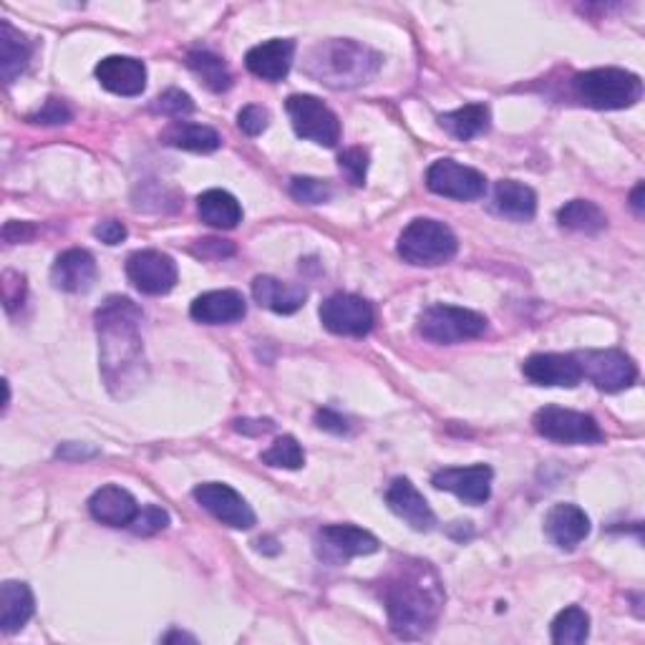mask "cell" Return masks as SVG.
<instances>
[{"mask_svg": "<svg viewBox=\"0 0 645 645\" xmlns=\"http://www.w3.org/2000/svg\"><path fill=\"white\" fill-rule=\"evenodd\" d=\"M142 308L124 295H111L96 310L101 341V373L111 394L124 398L144 379Z\"/></svg>", "mask_w": 645, "mask_h": 645, "instance_id": "1", "label": "cell"}, {"mask_svg": "<svg viewBox=\"0 0 645 645\" xmlns=\"http://www.w3.org/2000/svg\"><path fill=\"white\" fill-rule=\"evenodd\" d=\"M383 605L389 613V625L396 638L418 641L429 635L437 625L444 605V590L439 575L429 562L406 560L383 580Z\"/></svg>", "mask_w": 645, "mask_h": 645, "instance_id": "2", "label": "cell"}, {"mask_svg": "<svg viewBox=\"0 0 645 645\" xmlns=\"http://www.w3.org/2000/svg\"><path fill=\"white\" fill-rule=\"evenodd\" d=\"M381 68L376 51L351 39H334L310 51L305 74L330 89H353L369 84Z\"/></svg>", "mask_w": 645, "mask_h": 645, "instance_id": "3", "label": "cell"}, {"mask_svg": "<svg viewBox=\"0 0 645 645\" xmlns=\"http://www.w3.org/2000/svg\"><path fill=\"white\" fill-rule=\"evenodd\" d=\"M572 91L582 103H588L592 109L613 111L638 103L643 96V81L641 76L625 72V68L605 66L575 76Z\"/></svg>", "mask_w": 645, "mask_h": 645, "instance_id": "4", "label": "cell"}, {"mask_svg": "<svg viewBox=\"0 0 645 645\" xmlns=\"http://www.w3.org/2000/svg\"><path fill=\"white\" fill-rule=\"evenodd\" d=\"M457 234L439 220H418L408 222V228L398 238V255L408 265H444L457 255Z\"/></svg>", "mask_w": 645, "mask_h": 645, "instance_id": "5", "label": "cell"}, {"mask_svg": "<svg viewBox=\"0 0 645 645\" xmlns=\"http://www.w3.org/2000/svg\"><path fill=\"white\" fill-rule=\"evenodd\" d=\"M487 318L482 313L457 308V305H431L418 316V334H422L429 343L439 346H455L464 341H474V338L487 334Z\"/></svg>", "mask_w": 645, "mask_h": 645, "instance_id": "6", "label": "cell"}, {"mask_svg": "<svg viewBox=\"0 0 645 645\" xmlns=\"http://www.w3.org/2000/svg\"><path fill=\"white\" fill-rule=\"evenodd\" d=\"M532 424H535L539 437L555 444H570V447H575V444H600L605 439L595 418L590 414L572 412V408L545 406L535 414Z\"/></svg>", "mask_w": 645, "mask_h": 645, "instance_id": "7", "label": "cell"}, {"mask_svg": "<svg viewBox=\"0 0 645 645\" xmlns=\"http://www.w3.org/2000/svg\"><path fill=\"white\" fill-rule=\"evenodd\" d=\"M295 134L320 146H336L341 142V121L322 103L318 96L293 94L285 103Z\"/></svg>", "mask_w": 645, "mask_h": 645, "instance_id": "8", "label": "cell"}, {"mask_svg": "<svg viewBox=\"0 0 645 645\" xmlns=\"http://www.w3.org/2000/svg\"><path fill=\"white\" fill-rule=\"evenodd\" d=\"M575 359L580 363L582 379H588L592 386L605 391V394L633 386L635 379H638V365L633 363L631 356L613 351V348L610 351L575 353Z\"/></svg>", "mask_w": 645, "mask_h": 645, "instance_id": "9", "label": "cell"}, {"mask_svg": "<svg viewBox=\"0 0 645 645\" xmlns=\"http://www.w3.org/2000/svg\"><path fill=\"white\" fill-rule=\"evenodd\" d=\"M426 187L434 195L459 199V203H474V199L484 197L487 179L482 172L464 167L455 160H437L426 172Z\"/></svg>", "mask_w": 645, "mask_h": 645, "instance_id": "10", "label": "cell"}, {"mask_svg": "<svg viewBox=\"0 0 645 645\" xmlns=\"http://www.w3.org/2000/svg\"><path fill=\"white\" fill-rule=\"evenodd\" d=\"M320 320L336 336H365L371 334L376 313L371 303L351 293H338L320 305Z\"/></svg>", "mask_w": 645, "mask_h": 645, "instance_id": "11", "label": "cell"}, {"mask_svg": "<svg viewBox=\"0 0 645 645\" xmlns=\"http://www.w3.org/2000/svg\"><path fill=\"white\" fill-rule=\"evenodd\" d=\"M376 550L379 539L353 525H328L316 535V555L328 565H346L353 557L373 555Z\"/></svg>", "mask_w": 645, "mask_h": 645, "instance_id": "12", "label": "cell"}, {"mask_svg": "<svg viewBox=\"0 0 645 645\" xmlns=\"http://www.w3.org/2000/svg\"><path fill=\"white\" fill-rule=\"evenodd\" d=\"M127 277L144 295H167L177 285V263L160 250H139L127 260Z\"/></svg>", "mask_w": 645, "mask_h": 645, "instance_id": "13", "label": "cell"}, {"mask_svg": "<svg viewBox=\"0 0 645 645\" xmlns=\"http://www.w3.org/2000/svg\"><path fill=\"white\" fill-rule=\"evenodd\" d=\"M195 500L203 510H207L212 517H217L222 525L232 529H250L255 525V512H252L245 496L238 494L230 484L222 482H207L195 487Z\"/></svg>", "mask_w": 645, "mask_h": 645, "instance_id": "14", "label": "cell"}, {"mask_svg": "<svg viewBox=\"0 0 645 645\" xmlns=\"http://www.w3.org/2000/svg\"><path fill=\"white\" fill-rule=\"evenodd\" d=\"M492 477L494 472L487 464H474V467H455V469H441V472L434 474L431 484L437 490L457 494L459 500L467 504H484L492 494Z\"/></svg>", "mask_w": 645, "mask_h": 645, "instance_id": "15", "label": "cell"}, {"mask_svg": "<svg viewBox=\"0 0 645 645\" xmlns=\"http://www.w3.org/2000/svg\"><path fill=\"white\" fill-rule=\"evenodd\" d=\"M522 373H525V379L535 383V386L575 389L582 381V371L578 359H575V353H535L522 363Z\"/></svg>", "mask_w": 645, "mask_h": 645, "instance_id": "16", "label": "cell"}, {"mask_svg": "<svg viewBox=\"0 0 645 645\" xmlns=\"http://www.w3.org/2000/svg\"><path fill=\"white\" fill-rule=\"evenodd\" d=\"M386 504L396 517L404 520L416 532H429L437 525V517H434L429 502L424 500V494L406 477H398L389 484Z\"/></svg>", "mask_w": 645, "mask_h": 645, "instance_id": "17", "label": "cell"}, {"mask_svg": "<svg viewBox=\"0 0 645 645\" xmlns=\"http://www.w3.org/2000/svg\"><path fill=\"white\" fill-rule=\"evenodd\" d=\"M96 78L117 96H139L146 89V66L132 56H107L96 64Z\"/></svg>", "mask_w": 645, "mask_h": 645, "instance_id": "18", "label": "cell"}, {"mask_svg": "<svg viewBox=\"0 0 645 645\" xmlns=\"http://www.w3.org/2000/svg\"><path fill=\"white\" fill-rule=\"evenodd\" d=\"M293 58H295L293 39H270L248 51L245 66L252 76L275 84V81H283V78L291 74Z\"/></svg>", "mask_w": 645, "mask_h": 645, "instance_id": "19", "label": "cell"}, {"mask_svg": "<svg viewBox=\"0 0 645 645\" xmlns=\"http://www.w3.org/2000/svg\"><path fill=\"white\" fill-rule=\"evenodd\" d=\"M545 532L560 550H575L590 535V517L578 504H555L545 517Z\"/></svg>", "mask_w": 645, "mask_h": 645, "instance_id": "20", "label": "cell"}, {"mask_svg": "<svg viewBox=\"0 0 645 645\" xmlns=\"http://www.w3.org/2000/svg\"><path fill=\"white\" fill-rule=\"evenodd\" d=\"M248 303L238 291H209L192 303L189 316L205 326H225V322L242 320Z\"/></svg>", "mask_w": 645, "mask_h": 645, "instance_id": "21", "label": "cell"}, {"mask_svg": "<svg viewBox=\"0 0 645 645\" xmlns=\"http://www.w3.org/2000/svg\"><path fill=\"white\" fill-rule=\"evenodd\" d=\"M96 281V263L91 252L86 250H66L56 258L51 267V283L64 293H86Z\"/></svg>", "mask_w": 645, "mask_h": 645, "instance_id": "22", "label": "cell"}, {"mask_svg": "<svg viewBox=\"0 0 645 645\" xmlns=\"http://www.w3.org/2000/svg\"><path fill=\"white\" fill-rule=\"evenodd\" d=\"M89 512L96 522L109 527H129L136 517L139 504L132 494L117 484L96 490L89 500Z\"/></svg>", "mask_w": 645, "mask_h": 645, "instance_id": "23", "label": "cell"}, {"mask_svg": "<svg viewBox=\"0 0 645 645\" xmlns=\"http://www.w3.org/2000/svg\"><path fill=\"white\" fill-rule=\"evenodd\" d=\"M252 298L263 308L281 313V316H291V313L300 310L308 298V291L300 283H285L277 281L273 275H260L252 283Z\"/></svg>", "mask_w": 645, "mask_h": 645, "instance_id": "24", "label": "cell"}, {"mask_svg": "<svg viewBox=\"0 0 645 645\" xmlns=\"http://www.w3.org/2000/svg\"><path fill=\"white\" fill-rule=\"evenodd\" d=\"M33 610H36V600H33L31 588L19 580H6L0 588V627L3 633H19L33 617Z\"/></svg>", "mask_w": 645, "mask_h": 645, "instance_id": "25", "label": "cell"}, {"mask_svg": "<svg viewBox=\"0 0 645 645\" xmlns=\"http://www.w3.org/2000/svg\"><path fill=\"white\" fill-rule=\"evenodd\" d=\"M492 209L496 215L507 217V220L529 222L537 212V195L527 185H522V182L502 179L494 187Z\"/></svg>", "mask_w": 645, "mask_h": 645, "instance_id": "26", "label": "cell"}, {"mask_svg": "<svg viewBox=\"0 0 645 645\" xmlns=\"http://www.w3.org/2000/svg\"><path fill=\"white\" fill-rule=\"evenodd\" d=\"M31 54V41L8 21L0 23V74H3L6 84H13L29 68Z\"/></svg>", "mask_w": 645, "mask_h": 645, "instance_id": "27", "label": "cell"}, {"mask_svg": "<svg viewBox=\"0 0 645 645\" xmlns=\"http://www.w3.org/2000/svg\"><path fill=\"white\" fill-rule=\"evenodd\" d=\"M197 212L203 222L217 230H234L242 222L240 203L225 189H207L205 195H199Z\"/></svg>", "mask_w": 645, "mask_h": 645, "instance_id": "28", "label": "cell"}, {"mask_svg": "<svg viewBox=\"0 0 645 645\" xmlns=\"http://www.w3.org/2000/svg\"><path fill=\"white\" fill-rule=\"evenodd\" d=\"M490 109H487L484 103H467V107H461L457 111L441 114L439 124L441 129H447L451 136L459 139V142H469V139L484 134L487 129H490Z\"/></svg>", "mask_w": 645, "mask_h": 645, "instance_id": "29", "label": "cell"}, {"mask_svg": "<svg viewBox=\"0 0 645 645\" xmlns=\"http://www.w3.org/2000/svg\"><path fill=\"white\" fill-rule=\"evenodd\" d=\"M164 144L177 146V150H187V152H215L220 146V134L215 129L203 127V124H187V121H177L172 124L167 132L162 134Z\"/></svg>", "mask_w": 645, "mask_h": 645, "instance_id": "30", "label": "cell"}, {"mask_svg": "<svg viewBox=\"0 0 645 645\" xmlns=\"http://www.w3.org/2000/svg\"><path fill=\"white\" fill-rule=\"evenodd\" d=\"M187 66L192 68V74H195L199 81H203L209 91H228L232 86V74L225 61L212 54V51H205V48H197V51H189L187 56Z\"/></svg>", "mask_w": 645, "mask_h": 645, "instance_id": "31", "label": "cell"}, {"mask_svg": "<svg viewBox=\"0 0 645 645\" xmlns=\"http://www.w3.org/2000/svg\"><path fill=\"white\" fill-rule=\"evenodd\" d=\"M557 220H560L562 228L586 234H595L608 228L605 212L595 203H590V199H572V203H568L557 212Z\"/></svg>", "mask_w": 645, "mask_h": 645, "instance_id": "32", "label": "cell"}, {"mask_svg": "<svg viewBox=\"0 0 645 645\" xmlns=\"http://www.w3.org/2000/svg\"><path fill=\"white\" fill-rule=\"evenodd\" d=\"M590 635V615L578 605L565 608L553 621V641L557 645H582Z\"/></svg>", "mask_w": 645, "mask_h": 645, "instance_id": "33", "label": "cell"}, {"mask_svg": "<svg viewBox=\"0 0 645 645\" xmlns=\"http://www.w3.org/2000/svg\"><path fill=\"white\" fill-rule=\"evenodd\" d=\"M263 464L267 467H281V469H300L305 464L303 447L295 437H281L275 439L273 447L263 451Z\"/></svg>", "mask_w": 645, "mask_h": 645, "instance_id": "34", "label": "cell"}, {"mask_svg": "<svg viewBox=\"0 0 645 645\" xmlns=\"http://www.w3.org/2000/svg\"><path fill=\"white\" fill-rule=\"evenodd\" d=\"M291 195L298 199L303 205H322L328 203L330 195V185L316 177H293L291 179Z\"/></svg>", "mask_w": 645, "mask_h": 645, "instance_id": "35", "label": "cell"}, {"mask_svg": "<svg viewBox=\"0 0 645 645\" xmlns=\"http://www.w3.org/2000/svg\"><path fill=\"white\" fill-rule=\"evenodd\" d=\"M152 109L156 111V114H164V117H172V119H185L192 114V111H195V101H192V96L185 91L170 89V91H164L162 96H156Z\"/></svg>", "mask_w": 645, "mask_h": 645, "instance_id": "36", "label": "cell"}, {"mask_svg": "<svg viewBox=\"0 0 645 645\" xmlns=\"http://www.w3.org/2000/svg\"><path fill=\"white\" fill-rule=\"evenodd\" d=\"M129 527H132L134 535L150 537V535H156V532L170 527V514L164 512L162 507H156V504H146V507L136 512V517L132 520V525Z\"/></svg>", "mask_w": 645, "mask_h": 645, "instance_id": "37", "label": "cell"}, {"mask_svg": "<svg viewBox=\"0 0 645 645\" xmlns=\"http://www.w3.org/2000/svg\"><path fill=\"white\" fill-rule=\"evenodd\" d=\"M338 164H341V172L348 177V182L356 187H361L365 182V172H369V154H365L361 146H351L341 156H338Z\"/></svg>", "mask_w": 645, "mask_h": 645, "instance_id": "38", "label": "cell"}, {"mask_svg": "<svg viewBox=\"0 0 645 645\" xmlns=\"http://www.w3.org/2000/svg\"><path fill=\"white\" fill-rule=\"evenodd\" d=\"M29 121H33V124H43V127L68 124V121H72V109L66 107L64 99H48L36 114L29 117Z\"/></svg>", "mask_w": 645, "mask_h": 645, "instance_id": "39", "label": "cell"}, {"mask_svg": "<svg viewBox=\"0 0 645 645\" xmlns=\"http://www.w3.org/2000/svg\"><path fill=\"white\" fill-rule=\"evenodd\" d=\"M267 124H270V111L263 109V107H258V103H250V107H245L238 114V127L248 136L263 134L267 129Z\"/></svg>", "mask_w": 645, "mask_h": 645, "instance_id": "40", "label": "cell"}, {"mask_svg": "<svg viewBox=\"0 0 645 645\" xmlns=\"http://www.w3.org/2000/svg\"><path fill=\"white\" fill-rule=\"evenodd\" d=\"M25 300V277L21 273H13V270H6L3 273V303L6 310L13 313L19 305Z\"/></svg>", "mask_w": 645, "mask_h": 645, "instance_id": "41", "label": "cell"}, {"mask_svg": "<svg viewBox=\"0 0 645 645\" xmlns=\"http://www.w3.org/2000/svg\"><path fill=\"white\" fill-rule=\"evenodd\" d=\"M94 234L103 242V245H119V242L127 240V228H124V222H119V220H103V222L96 225Z\"/></svg>", "mask_w": 645, "mask_h": 645, "instance_id": "42", "label": "cell"}, {"mask_svg": "<svg viewBox=\"0 0 645 645\" xmlns=\"http://www.w3.org/2000/svg\"><path fill=\"white\" fill-rule=\"evenodd\" d=\"M316 424L318 429L330 431V434H346L348 429H351L346 418L341 414L330 412V408H320V412H316Z\"/></svg>", "mask_w": 645, "mask_h": 645, "instance_id": "43", "label": "cell"}, {"mask_svg": "<svg viewBox=\"0 0 645 645\" xmlns=\"http://www.w3.org/2000/svg\"><path fill=\"white\" fill-rule=\"evenodd\" d=\"M36 238V228L31 222H8L3 228V240L8 245H15V242H29Z\"/></svg>", "mask_w": 645, "mask_h": 645, "instance_id": "44", "label": "cell"}, {"mask_svg": "<svg viewBox=\"0 0 645 645\" xmlns=\"http://www.w3.org/2000/svg\"><path fill=\"white\" fill-rule=\"evenodd\" d=\"M199 255L203 258H228L234 252V248L230 245L228 240H199Z\"/></svg>", "mask_w": 645, "mask_h": 645, "instance_id": "45", "label": "cell"}, {"mask_svg": "<svg viewBox=\"0 0 645 645\" xmlns=\"http://www.w3.org/2000/svg\"><path fill=\"white\" fill-rule=\"evenodd\" d=\"M234 429L242 431V434H265L273 429V422H250V418H245V422H234Z\"/></svg>", "mask_w": 645, "mask_h": 645, "instance_id": "46", "label": "cell"}, {"mask_svg": "<svg viewBox=\"0 0 645 645\" xmlns=\"http://www.w3.org/2000/svg\"><path fill=\"white\" fill-rule=\"evenodd\" d=\"M96 449H86V447H78V444H64V447L58 449V457L64 459H86V457H94Z\"/></svg>", "mask_w": 645, "mask_h": 645, "instance_id": "47", "label": "cell"}, {"mask_svg": "<svg viewBox=\"0 0 645 645\" xmlns=\"http://www.w3.org/2000/svg\"><path fill=\"white\" fill-rule=\"evenodd\" d=\"M631 205H633V209L638 215H643V185H638L633 189V195H631Z\"/></svg>", "mask_w": 645, "mask_h": 645, "instance_id": "48", "label": "cell"}, {"mask_svg": "<svg viewBox=\"0 0 645 645\" xmlns=\"http://www.w3.org/2000/svg\"><path fill=\"white\" fill-rule=\"evenodd\" d=\"M172 641H192V643H195V638H192V635H185V633H170V635H164V643H172Z\"/></svg>", "mask_w": 645, "mask_h": 645, "instance_id": "49", "label": "cell"}]
</instances>
